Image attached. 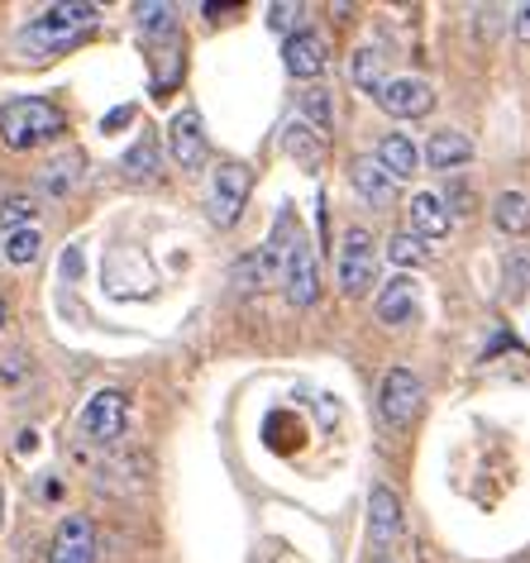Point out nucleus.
<instances>
[{"label": "nucleus", "mask_w": 530, "mask_h": 563, "mask_svg": "<svg viewBox=\"0 0 530 563\" xmlns=\"http://www.w3.org/2000/svg\"><path fill=\"white\" fill-rule=\"evenodd\" d=\"M373 158H378V167H383V173L393 177V181H407V177L421 173V153H416V144H411L407 134H383Z\"/></svg>", "instance_id": "16"}, {"label": "nucleus", "mask_w": 530, "mask_h": 563, "mask_svg": "<svg viewBox=\"0 0 530 563\" xmlns=\"http://www.w3.org/2000/svg\"><path fill=\"white\" fill-rule=\"evenodd\" d=\"M493 224L501 234H530V196L521 191H501L493 201Z\"/></svg>", "instance_id": "18"}, {"label": "nucleus", "mask_w": 530, "mask_h": 563, "mask_svg": "<svg viewBox=\"0 0 530 563\" xmlns=\"http://www.w3.org/2000/svg\"><path fill=\"white\" fill-rule=\"evenodd\" d=\"M473 158V139L459 134V130H440L426 139V163L435 167V173H454V167H464Z\"/></svg>", "instance_id": "17"}, {"label": "nucleus", "mask_w": 530, "mask_h": 563, "mask_svg": "<svg viewBox=\"0 0 530 563\" xmlns=\"http://www.w3.org/2000/svg\"><path fill=\"white\" fill-rule=\"evenodd\" d=\"M77 177H81V158L77 153H67V158H53L44 167V177H38V187H44L48 196H67L77 187Z\"/></svg>", "instance_id": "21"}, {"label": "nucleus", "mask_w": 530, "mask_h": 563, "mask_svg": "<svg viewBox=\"0 0 530 563\" xmlns=\"http://www.w3.org/2000/svg\"><path fill=\"white\" fill-rule=\"evenodd\" d=\"M349 187H354L358 196H364L368 206H393V196H397V181L383 173L378 158H354L349 163Z\"/></svg>", "instance_id": "14"}, {"label": "nucleus", "mask_w": 530, "mask_h": 563, "mask_svg": "<svg viewBox=\"0 0 530 563\" xmlns=\"http://www.w3.org/2000/svg\"><path fill=\"white\" fill-rule=\"evenodd\" d=\"M283 291H287V301L297 306V311H306V306H316V297H320V263H316L311 239H306L301 230L291 234V244H287Z\"/></svg>", "instance_id": "7"}, {"label": "nucleus", "mask_w": 530, "mask_h": 563, "mask_svg": "<svg viewBox=\"0 0 530 563\" xmlns=\"http://www.w3.org/2000/svg\"><path fill=\"white\" fill-rule=\"evenodd\" d=\"M283 148H287L301 167H320V158H325V139H320L311 124H301V120H291V124H287Z\"/></svg>", "instance_id": "20"}, {"label": "nucleus", "mask_w": 530, "mask_h": 563, "mask_svg": "<svg viewBox=\"0 0 530 563\" xmlns=\"http://www.w3.org/2000/svg\"><path fill=\"white\" fill-rule=\"evenodd\" d=\"M301 124H316V134H325L330 124H334V106H330V91L325 87H311V91H301Z\"/></svg>", "instance_id": "25"}, {"label": "nucleus", "mask_w": 530, "mask_h": 563, "mask_svg": "<svg viewBox=\"0 0 530 563\" xmlns=\"http://www.w3.org/2000/svg\"><path fill=\"white\" fill-rule=\"evenodd\" d=\"M5 316H10V306H5V297H0V330H5Z\"/></svg>", "instance_id": "32"}, {"label": "nucleus", "mask_w": 530, "mask_h": 563, "mask_svg": "<svg viewBox=\"0 0 530 563\" xmlns=\"http://www.w3.org/2000/svg\"><path fill=\"white\" fill-rule=\"evenodd\" d=\"M526 277H530V258H516V263H511V297H521V291L530 287Z\"/></svg>", "instance_id": "29"}, {"label": "nucleus", "mask_w": 530, "mask_h": 563, "mask_svg": "<svg viewBox=\"0 0 530 563\" xmlns=\"http://www.w3.org/2000/svg\"><path fill=\"white\" fill-rule=\"evenodd\" d=\"M0 511H5V497H0ZM0 526H5V516H0Z\"/></svg>", "instance_id": "33"}, {"label": "nucleus", "mask_w": 530, "mask_h": 563, "mask_svg": "<svg viewBox=\"0 0 530 563\" xmlns=\"http://www.w3.org/2000/svg\"><path fill=\"white\" fill-rule=\"evenodd\" d=\"M373 282H378V249H373L368 230H349L340 244V291L349 301L368 297Z\"/></svg>", "instance_id": "6"}, {"label": "nucleus", "mask_w": 530, "mask_h": 563, "mask_svg": "<svg viewBox=\"0 0 530 563\" xmlns=\"http://www.w3.org/2000/svg\"><path fill=\"white\" fill-rule=\"evenodd\" d=\"M34 216H38L34 196H5V201H0V224H5V230H30Z\"/></svg>", "instance_id": "26"}, {"label": "nucleus", "mask_w": 530, "mask_h": 563, "mask_svg": "<svg viewBox=\"0 0 530 563\" xmlns=\"http://www.w3.org/2000/svg\"><path fill=\"white\" fill-rule=\"evenodd\" d=\"M38 249H44V239H38L34 224L30 230H10L5 239H0V258H10L15 267H30L38 258Z\"/></svg>", "instance_id": "22"}, {"label": "nucleus", "mask_w": 530, "mask_h": 563, "mask_svg": "<svg viewBox=\"0 0 530 563\" xmlns=\"http://www.w3.org/2000/svg\"><path fill=\"white\" fill-rule=\"evenodd\" d=\"M77 430L87 434L91 444H120L124 430H130V397L120 387H101L96 397H87L77 416Z\"/></svg>", "instance_id": "3"}, {"label": "nucleus", "mask_w": 530, "mask_h": 563, "mask_svg": "<svg viewBox=\"0 0 530 563\" xmlns=\"http://www.w3.org/2000/svg\"><path fill=\"white\" fill-rule=\"evenodd\" d=\"M368 530H373V544L387 549L401 534V501L393 487H373L368 497Z\"/></svg>", "instance_id": "15"}, {"label": "nucleus", "mask_w": 530, "mask_h": 563, "mask_svg": "<svg viewBox=\"0 0 530 563\" xmlns=\"http://www.w3.org/2000/svg\"><path fill=\"white\" fill-rule=\"evenodd\" d=\"M134 115V110L130 106H120V110H110V115H106V130H115V124H124V120H130Z\"/></svg>", "instance_id": "31"}, {"label": "nucleus", "mask_w": 530, "mask_h": 563, "mask_svg": "<svg viewBox=\"0 0 530 563\" xmlns=\"http://www.w3.org/2000/svg\"><path fill=\"white\" fill-rule=\"evenodd\" d=\"M387 258H393L397 267H421L430 258V249L416 234H393L387 239Z\"/></svg>", "instance_id": "27"}, {"label": "nucleus", "mask_w": 530, "mask_h": 563, "mask_svg": "<svg viewBox=\"0 0 530 563\" xmlns=\"http://www.w3.org/2000/svg\"><path fill=\"white\" fill-rule=\"evenodd\" d=\"M167 148H173V163L187 167V173H197V167L206 163V130H201V115L197 110H177L173 124H167Z\"/></svg>", "instance_id": "9"}, {"label": "nucleus", "mask_w": 530, "mask_h": 563, "mask_svg": "<svg viewBox=\"0 0 530 563\" xmlns=\"http://www.w3.org/2000/svg\"><path fill=\"white\" fill-rule=\"evenodd\" d=\"M96 20H101V5H87V0H73V5H48V10H38V15L20 30V48L30 53V58H48V53L77 44L87 30H96Z\"/></svg>", "instance_id": "1"}, {"label": "nucleus", "mask_w": 530, "mask_h": 563, "mask_svg": "<svg viewBox=\"0 0 530 563\" xmlns=\"http://www.w3.org/2000/svg\"><path fill=\"white\" fill-rule=\"evenodd\" d=\"M283 63H287V73L291 77H320L325 73V38H320L316 30H297L287 38V48H283Z\"/></svg>", "instance_id": "13"}, {"label": "nucleus", "mask_w": 530, "mask_h": 563, "mask_svg": "<svg viewBox=\"0 0 530 563\" xmlns=\"http://www.w3.org/2000/svg\"><path fill=\"white\" fill-rule=\"evenodd\" d=\"M48 563H96V526L87 516H67L48 540Z\"/></svg>", "instance_id": "10"}, {"label": "nucleus", "mask_w": 530, "mask_h": 563, "mask_svg": "<svg viewBox=\"0 0 530 563\" xmlns=\"http://www.w3.org/2000/svg\"><path fill=\"white\" fill-rule=\"evenodd\" d=\"M249 191H254V173H249L244 163H220L211 173V191H206V216H211V224L230 230V224L244 216Z\"/></svg>", "instance_id": "4"}, {"label": "nucleus", "mask_w": 530, "mask_h": 563, "mask_svg": "<svg viewBox=\"0 0 530 563\" xmlns=\"http://www.w3.org/2000/svg\"><path fill=\"white\" fill-rule=\"evenodd\" d=\"M378 563H393V559H387V554H383V559H378Z\"/></svg>", "instance_id": "34"}, {"label": "nucleus", "mask_w": 530, "mask_h": 563, "mask_svg": "<svg viewBox=\"0 0 530 563\" xmlns=\"http://www.w3.org/2000/svg\"><path fill=\"white\" fill-rule=\"evenodd\" d=\"M63 130H67V115L53 101H44V96H20V101L0 110V139L10 148H38L48 139H58Z\"/></svg>", "instance_id": "2"}, {"label": "nucleus", "mask_w": 530, "mask_h": 563, "mask_svg": "<svg viewBox=\"0 0 530 563\" xmlns=\"http://www.w3.org/2000/svg\"><path fill=\"white\" fill-rule=\"evenodd\" d=\"M511 30H516V38H530V5L511 10Z\"/></svg>", "instance_id": "30"}, {"label": "nucleus", "mask_w": 530, "mask_h": 563, "mask_svg": "<svg viewBox=\"0 0 530 563\" xmlns=\"http://www.w3.org/2000/svg\"><path fill=\"white\" fill-rule=\"evenodd\" d=\"M120 177L124 181H153V177H158V139L139 134V144L120 158Z\"/></svg>", "instance_id": "19"}, {"label": "nucleus", "mask_w": 530, "mask_h": 563, "mask_svg": "<svg viewBox=\"0 0 530 563\" xmlns=\"http://www.w3.org/2000/svg\"><path fill=\"white\" fill-rule=\"evenodd\" d=\"M407 216H411V234L416 239H444L450 234V224H454V210H450V201H444L440 191H416Z\"/></svg>", "instance_id": "12"}, {"label": "nucleus", "mask_w": 530, "mask_h": 563, "mask_svg": "<svg viewBox=\"0 0 530 563\" xmlns=\"http://www.w3.org/2000/svg\"><path fill=\"white\" fill-rule=\"evenodd\" d=\"M349 77H354L358 91H378L383 87V53L378 48H358L354 58H349Z\"/></svg>", "instance_id": "23"}, {"label": "nucleus", "mask_w": 530, "mask_h": 563, "mask_svg": "<svg viewBox=\"0 0 530 563\" xmlns=\"http://www.w3.org/2000/svg\"><path fill=\"white\" fill-rule=\"evenodd\" d=\"M134 20H139V30L153 34V38L177 34V10L173 5H158V0H148V5H134Z\"/></svg>", "instance_id": "24"}, {"label": "nucleus", "mask_w": 530, "mask_h": 563, "mask_svg": "<svg viewBox=\"0 0 530 563\" xmlns=\"http://www.w3.org/2000/svg\"><path fill=\"white\" fill-rule=\"evenodd\" d=\"M373 101H378L387 115H401V120H416L426 115L430 106H435V91L426 87L421 77H387L378 91H373Z\"/></svg>", "instance_id": "8"}, {"label": "nucleus", "mask_w": 530, "mask_h": 563, "mask_svg": "<svg viewBox=\"0 0 530 563\" xmlns=\"http://www.w3.org/2000/svg\"><path fill=\"white\" fill-rule=\"evenodd\" d=\"M301 15H306V5H273L268 10V24L291 38V34H297V24H301Z\"/></svg>", "instance_id": "28"}, {"label": "nucleus", "mask_w": 530, "mask_h": 563, "mask_svg": "<svg viewBox=\"0 0 530 563\" xmlns=\"http://www.w3.org/2000/svg\"><path fill=\"white\" fill-rule=\"evenodd\" d=\"M373 311H378L383 325H407V320H416V311H421V291H416V282L407 273H397L393 282H383Z\"/></svg>", "instance_id": "11"}, {"label": "nucleus", "mask_w": 530, "mask_h": 563, "mask_svg": "<svg viewBox=\"0 0 530 563\" xmlns=\"http://www.w3.org/2000/svg\"><path fill=\"white\" fill-rule=\"evenodd\" d=\"M421 406H426L421 377L407 373V368H387V373H383V383H378V416L387 420V426H393V430L416 426Z\"/></svg>", "instance_id": "5"}]
</instances>
